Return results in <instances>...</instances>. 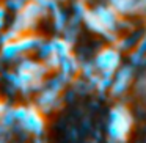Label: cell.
I'll use <instances>...</instances> for the list:
<instances>
[{
    "mask_svg": "<svg viewBox=\"0 0 146 143\" xmlns=\"http://www.w3.org/2000/svg\"><path fill=\"white\" fill-rule=\"evenodd\" d=\"M5 17H7V8L5 5H0V32L5 27Z\"/></svg>",
    "mask_w": 146,
    "mask_h": 143,
    "instance_id": "ba28073f",
    "label": "cell"
},
{
    "mask_svg": "<svg viewBox=\"0 0 146 143\" xmlns=\"http://www.w3.org/2000/svg\"><path fill=\"white\" fill-rule=\"evenodd\" d=\"M19 54L21 52H19V47H17L16 41H10V43H5V44L0 46V58L5 61L14 60Z\"/></svg>",
    "mask_w": 146,
    "mask_h": 143,
    "instance_id": "3957f363",
    "label": "cell"
},
{
    "mask_svg": "<svg viewBox=\"0 0 146 143\" xmlns=\"http://www.w3.org/2000/svg\"><path fill=\"white\" fill-rule=\"evenodd\" d=\"M52 47H54V54H57L58 57H66L69 55V43L66 39H61V38H54L50 41Z\"/></svg>",
    "mask_w": 146,
    "mask_h": 143,
    "instance_id": "277c9868",
    "label": "cell"
},
{
    "mask_svg": "<svg viewBox=\"0 0 146 143\" xmlns=\"http://www.w3.org/2000/svg\"><path fill=\"white\" fill-rule=\"evenodd\" d=\"M60 61H61V58L58 57L57 54H52V55H49L46 60H42V63H44V66L47 68L49 72H52V71H55V69L60 68Z\"/></svg>",
    "mask_w": 146,
    "mask_h": 143,
    "instance_id": "8992f818",
    "label": "cell"
},
{
    "mask_svg": "<svg viewBox=\"0 0 146 143\" xmlns=\"http://www.w3.org/2000/svg\"><path fill=\"white\" fill-rule=\"evenodd\" d=\"M27 3V0H5V8H10L11 11H19Z\"/></svg>",
    "mask_w": 146,
    "mask_h": 143,
    "instance_id": "52a82bcc",
    "label": "cell"
},
{
    "mask_svg": "<svg viewBox=\"0 0 146 143\" xmlns=\"http://www.w3.org/2000/svg\"><path fill=\"white\" fill-rule=\"evenodd\" d=\"M52 16H54L55 29H57V30H63L64 29V24H66V14H64L58 7H55L54 10H52Z\"/></svg>",
    "mask_w": 146,
    "mask_h": 143,
    "instance_id": "5b68a950",
    "label": "cell"
},
{
    "mask_svg": "<svg viewBox=\"0 0 146 143\" xmlns=\"http://www.w3.org/2000/svg\"><path fill=\"white\" fill-rule=\"evenodd\" d=\"M14 127H19V129L25 130L29 135H42L46 127V121L42 113L39 112V108L36 105H27V116L24 121L21 123H16Z\"/></svg>",
    "mask_w": 146,
    "mask_h": 143,
    "instance_id": "6da1fadb",
    "label": "cell"
},
{
    "mask_svg": "<svg viewBox=\"0 0 146 143\" xmlns=\"http://www.w3.org/2000/svg\"><path fill=\"white\" fill-rule=\"evenodd\" d=\"M55 2H57V0H55Z\"/></svg>",
    "mask_w": 146,
    "mask_h": 143,
    "instance_id": "9c48e42d",
    "label": "cell"
},
{
    "mask_svg": "<svg viewBox=\"0 0 146 143\" xmlns=\"http://www.w3.org/2000/svg\"><path fill=\"white\" fill-rule=\"evenodd\" d=\"M14 41H16L21 54H27V52H32V51H38V47L44 43V38L29 32V33H22L21 36H17Z\"/></svg>",
    "mask_w": 146,
    "mask_h": 143,
    "instance_id": "7a4b0ae2",
    "label": "cell"
}]
</instances>
